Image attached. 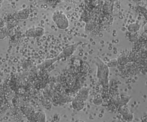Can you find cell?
I'll list each match as a JSON object with an SVG mask.
<instances>
[{
	"label": "cell",
	"instance_id": "cell-1",
	"mask_svg": "<svg viewBox=\"0 0 147 122\" xmlns=\"http://www.w3.org/2000/svg\"><path fill=\"white\" fill-rule=\"evenodd\" d=\"M95 64L96 66V77L105 90L109 88V68L107 64L104 63L100 58H95Z\"/></svg>",
	"mask_w": 147,
	"mask_h": 122
},
{
	"label": "cell",
	"instance_id": "cell-2",
	"mask_svg": "<svg viewBox=\"0 0 147 122\" xmlns=\"http://www.w3.org/2000/svg\"><path fill=\"white\" fill-rule=\"evenodd\" d=\"M52 20L59 29L65 30L69 26V21L66 15L61 11L56 10L53 13Z\"/></svg>",
	"mask_w": 147,
	"mask_h": 122
},
{
	"label": "cell",
	"instance_id": "cell-3",
	"mask_svg": "<svg viewBox=\"0 0 147 122\" xmlns=\"http://www.w3.org/2000/svg\"><path fill=\"white\" fill-rule=\"evenodd\" d=\"M28 119L29 122H46V115L44 112L34 111Z\"/></svg>",
	"mask_w": 147,
	"mask_h": 122
},
{
	"label": "cell",
	"instance_id": "cell-4",
	"mask_svg": "<svg viewBox=\"0 0 147 122\" xmlns=\"http://www.w3.org/2000/svg\"><path fill=\"white\" fill-rule=\"evenodd\" d=\"M77 46H78V44H76L69 45L65 47L63 50L62 51V52L57 56L58 60L62 58L68 57L72 56L74 54L75 49H76Z\"/></svg>",
	"mask_w": 147,
	"mask_h": 122
},
{
	"label": "cell",
	"instance_id": "cell-5",
	"mask_svg": "<svg viewBox=\"0 0 147 122\" xmlns=\"http://www.w3.org/2000/svg\"><path fill=\"white\" fill-rule=\"evenodd\" d=\"M118 112L121 115L122 118L127 122H131L133 120V115L125 105L118 108Z\"/></svg>",
	"mask_w": 147,
	"mask_h": 122
},
{
	"label": "cell",
	"instance_id": "cell-6",
	"mask_svg": "<svg viewBox=\"0 0 147 122\" xmlns=\"http://www.w3.org/2000/svg\"><path fill=\"white\" fill-rule=\"evenodd\" d=\"M89 95V89L86 87L80 88L77 92L75 98L84 102L87 101Z\"/></svg>",
	"mask_w": 147,
	"mask_h": 122
},
{
	"label": "cell",
	"instance_id": "cell-7",
	"mask_svg": "<svg viewBox=\"0 0 147 122\" xmlns=\"http://www.w3.org/2000/svg\"><path fill=\"white\" fill-rule=\"evenodd\" d=\"M126 72L127 74H136L138 72V65L136 62H129L126 65L125 67Z\"/></svg>",
	"mask_w": 147,
	"mask_h": 122
},
{
	"label": "cell",
	"instance_id": "cell-8",
	"mask_svg": "<svg viewBox=\"0 0 147 122\" xmlns=\"http://www.w3.org/2000/svg\"><path fill=\"white\" fill-rule=\"evenodd\" d=\"M71 105H72V108L76 111H80L83 110L85 106L84 101L80 100L77 99L76 98H75L72 100Z\"/></svg>",
	"mask_w": 147,
	"mask_h": 122
},
{
	"label": "cell",
	"instance_id": "cell-9",
	"mask_svg": "<svg viewBox=\"0 0 147 122\" xmlns=\"http://www.w3.org/2000/svg\"><path fill=\"white\" fill-rule=\"evenodd\" d=\"M131 98V96L126 95H121L117 97V107L120 108L125 106Z\"/></svg>",
	"mask_w": 147,
	"mask_h": 122
},
{
	"label": "cell",
	"instance_id": "cell-10",
	"mask_svg": "<svg viewBox=\"0 0 147 122\" xmlns=\"http://www.w3.org/2000/svg\"><path fill=\"white\" fill-rule=\"evenodd\" d=\"M113 9V3L112 1H105L102 6V11L104 14L110 13Z\"/></svg>",
	"mask_w": 147,
	"mask_h": 122
},
{
	"label": "cell",
	"instance_id": "cell-11",
	"mask_svg": "<svg viewBox=\"0 0 147 122\" xmlns=\"http://www.w3.org/2000/svg\"><path fill=\"white\" fill-rule=\"evenodd\" d=\"M28 16H29V11L26 9H23L22 10H20L15 14V17L17 19H20V20L26 19L28 18Z\"/></svg>",
	"mask_w": 147,
	"mask_h": 122
},
{
	"label": "cell",
	"instance_id": "cell-12",
	"mask_svg": "<svg viewBox=\"0 0 147 122\" xmlns=\"http://www.w3.org/2000/svg\"><path fill=\"white\" fill-rule=\"evenodd\" d=\"M117 61L118 64H119L121 66H125L129 62V57H127L125 54H120L118 57V58L117 59Z\"/></svg>",
	"mask_w": 147,
	"mask_h": 122
},
{
	"label": "cell",
	"instance_id": "cell-13",
	"mask_svg": "<svg viewBox=\"0 0 147 122\" xmlns=\"http://www.w3.org/2000/svg\"><path fill=\"white\" fill-rule=\"evenodd\" d=\"M58 60L57 57L52 58V59H48L45 60L44 62H43L40 66L39 67H40L42 69H45L47 68L48 67H49L50 66H51L53 63H55L56 61H57Z\"/></svg>",
	"mask_w": 147,
	"mask_h": 122
},
{
	"label": "cell",
	"instance_id": "cell-14",
	"mask_svg": "<svg viewBox=\"0 0 147 122\" xmlns=\"http://www.w3.org/2000/svg\"><path fill=\"white\" fill-rule=\"evenodd\" d=\"M140 25L137 23H133L127 26V30L130 33H136L140 30Z\"/></svg>",
	"mask_w": 147,
	"mask_h": 122
},
{
	"label": "cell",
	"instance_id": "cell-15",
	"mask_svg": "<svg viewBox=\"0 0 147 122\" xmlns=\"http://www.w3.org/2000/svg\"><path fill=\"white\" fill-rule=\"evenodd\" d=\"M96 26V23H95V22L91 20L90 21L86 23V25L85 26V30L86 32H92L95 29Z\"/></svg>",
	"mask_w": 147,
	"mask_h": 122
},
{
	"label": "cell",
	"instance_id": "cell-16",
	"mask_svg": "<svg viewBox=\"0 0 147 122\" xmlns=\"http://www.w3.org/2000/svg\"><path fill=\"white\" fill-rule=\"evenodd\" d=\"M33 32H34V37H41L44 34V29L41 27H37L33 28Z\"/></svg>",
	"mask_w": 147,
	"mask_h": 122
},
{
	"label": "cell",
	"instance_id": "cell-17",
	"mask_svg": "<svg viewBox=\"0 0 147 122\" xmlns=\"http://www.w3.org/2000/svg\"><path fill=\"white\" fill-rule=\"evenodd\" d=\"M102 103L103 99L100 96H96L93 100V103L96 105H100L102 104Z\"/></svg>",
	"mask_w": 147,
	"mask_h": 122
},
{
	"label": "cell",
	"instance_id": "cell-18",
	"mask_svg": "<svg viewBox=\"0 0 147 122\" xmlns=\"http://www.w3.org/2000/svg\"><path fill=\"white\" fill-rule=\"evenodd\" d=\"M81 17H82V19L84 21L86 22V23L91 21V20H90V19H91V18H91L90 14L89 13H86V12L83 13L82 14Z\"/></svg>",
	"mask_w": 147,
	"mask_h": 122
},
{
	"label": "cell",
	"instance_id": "cell-19",
	"mask_svg": "<svg viewBox=\"0 0 147 122\" xmlns=\"http://www.w3.org/2000/svg\"><path fill=\"white\" fill-rule=\"evenodd\" d=\"M118 64L117 59H113V60H110L107 64V65L109 68H115L118 66Z\"/></svg>",
	"mask_w": 147,
	"mask_h": 122
},
{
	"label": "cell",
	"instance_id": "cell-20",
	"mask_svg": "<svg viewBox=\"0 0 147 122\" xmlns=\"http://www.w3.org/2000/svg\"><path fill=\"white\" fill-rule=\"evenodd\" d=\"M138 10L142 14V15L145 18V19L147 22V9H146L145 8H144L143 7L138 6Z\"/></svg>",
	"mask_w": 147,
	"mask_h": 122
},
{
	"label": "cell",
	"instance_id": "cell-21",
	"mask_svg": "<svg viewBox=\"0 0 147 122\" xmlns=\"http://www.w3.org/2000/svg\"><path fill=\"white\" fill-rule=\"evenodd\" d=\"M140 57L142 60H146L147 61V51L142 49L140 53Z\"/></svg>",
	"mask_w": 147,
	"mask_h": 122
},
{
	"label": "cell",
	"instance_id": "cell-22",
	"mask_svg": "<svg viewBox=\"0 0 147 122\" xmlns=\"http://www.w3.org/2000/svg\"><path fill=\"white\" fill-rule=\"evenodd\" d=\"M26 35L29 37H34V32L33 28L29 29L26 32Z\"/></svg>",
	"mask_w": 147,
	"mask_h": 122
},
{
	"label": "cell",
	"instance_id": "cell-23",
	"mask_svg": "<svg viewBox=\"0 0 147 122\" xmlns=\"http://www.w3.org/2000/svg\"><path fill=\"white\" fill-rule=\"evenodd\" d=\"M7 36V32L3 30H0V40L4 39Z\"/></svg>",
	"mask_w": 147,
	"mask_h": 122
},
{
	"label": "cell",
	"instance_id": "cell-24",
	"mask_svg": "<svg viewBox=\"0 0 147 122\" xmlns=\"http://www.w3.org/2000/svg\"><path fill=\"white\" fill-rule=\"evenodd\" d=\"M141 122H147V115H144L141 118Z\"/></svg>",
	"mask_w": 147,
	"mask_h": 122
},
{
	"label": "cell",
	"instance_id": "cell-25",
	"mask_svg": "<svg viewBox=\"0 0 147 122\" xmlns=\"http://www.w3.org/2000/svg\"><path fill=\"white\" fill-rule=\"evenodd\" d=\"M75 122H84L83 120H81V119H78L76 120Z\"/></svg>",
	"mask_w": 147,
	"mask_h": 122
}]
</instances>
